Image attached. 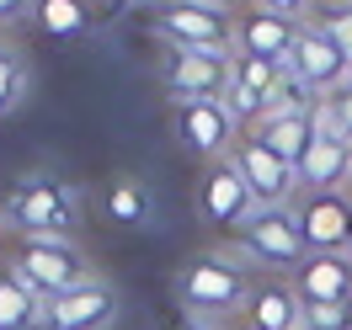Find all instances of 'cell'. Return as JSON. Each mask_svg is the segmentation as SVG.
<instances>
[{"instance_id": "obj_1", "label": "cell", "mask_w": 352, "mask_h": 330, "mask_svg": "<svg viewBox=\"0 0 352 330\" xmlns=\"http://www.w3.org/2000/svg\"><path fill=\"white\" fill-rule=\"evenodd\" d=\"M171 293L192 320H219L224 325L230 314H241L251 304L256 266L245 261L241 250H198V256H187V261L176 266Z\"/></svg>"}, {"instance_id": "obj_2", "label": "cell", "mask_w": 352, "mask_h": 330, "mask_svg": "<svg viewBox=\"0 0 352 330\" xmlns=\"http://www.w3.org/2000/svg\"><path fill=\"white\" fill-rule=\"evenodd\" d=\"M0 213L11 224V235H38V240H75L80 219H86V202L54 171H27L6 187Z\"/></svg>"}, {"instance_id": "obj_3", "label": "cell", "mask_w": 352, "mask_h": 330, "mask_svg": "<svg viewBox=\"0 0 352 330\" xmlns=\"http://www.w3.org/2000/svg\"><path fill=\"white\" fill-rule=\"evenodd\" d=\"M6 266H11L38 298H59L69 287L102 277L75 240H38V235H11V240H6Z\"/></svg>"}, {"instance_id": "obj_4", "label": "cell", "mask_w": 352, "mask_h": 330, "mask_svg": "<svg viewBox=\"0 0 352 330\" xmlns=\"http://www.w3.org/2000/svg\"><path fill=\"white\" fill-rule=\"evenodd\" d=\"M235 250H241L251 266H262V272H299V261L309 256L305 235H299V224H294V208H256L251 219L235 229Z\"/></svg>"}, {"instance_id": "obj_5", "label": "cell", "mask_w": 352, "mask_h": 330, "mask_svg": "<svg viewBox=\"0 0 352 330\" xmlns=\"http://www.w3.org/2000/svg\"><path fill=\"white\" fill-rule=\"evenodd\" d=\"M155 38L166 48H219L235 54V11L203 0H166L155 16Z\"/></svg>"}, {"instance_id": "obj_6", "label": "cell", "mask_w": 352, "mask_h": 330, "mask_svg": "<svg viewBox=\"0 0 352 330\" xmlns=\"http://www.w3.org/2000/svg\"><path fill=\"white\" fill-rule=\"evenodd\" d=\"M171 128L176 144H187L192 154H203L208 165L214 160H230L235 144H241V123L230 117L224 102H203V96H176L171 102Z\"/></svg>"}, {"instance_id": "obj_7", "label": "cell", "mask_w": 352, "mask_h": 330, "mask_svg": "<svg viewBox=\"0 0 352 330\" xmlns=\"http://www.w3.org/2000/svg\"><path fill=\"white\" fill-rule=\"evenodd\" d=\"M235 75V54L219 48H166L160 54V86L176 96H203V102H224Z\"/></svg>"}, {"instance_id": "obj_8", "label": "cell", "mask_w": 352, "mask_h": 330, "mask_svg": "<svg viewBox=\"0 0 352 330\" xmlns=\"http://www.w3.org/2000/svg\"><path fill=\"white\" fill-rule=\"evenodd\" d=\"M118 287L107 277H91V283L69 287L59 298H43V314H38V330H112L118 325Z\"/></svg>"}, {"instance_id": "obj_9", "label": "cell", "mask_w": 352, "mask_h": 330, "mask_svg": "<svg viewBox=\"0 0 352 330\" xmlns=\"http://www.w3.org/2000/svg\"><path fill=\"white\" fill-rule=\"evenodd\" d=\"M331 187H352V139L336 128V117L320 102L315 107V139L299 160V192H331Z\"/></svg>"}, {"instance_id": "obj_10", "label": "cell", "mask_w": 352, "mask_h": 330, "mask_svg": "<svg viewBox=\"0 0 352 330\" xmlns=\"http://www.w3.org/2000/svg\"><path fill=\"white\" fill-rule=\"evenodd\" d=\"M288 208H294V224L309 250H347L352 245V187L299 192Z\"/></svg>"}, {"instance_id": "obj_11", "label": "cell", "mask_w": 352, "mask_h": 330, "mask_svg": "<svg viewBox=\"0 0 352 330\" xmlns=\"http://www.w3.org/2000/svg\"><path fill=\"white\" fill-rule=\"evenodd\" d=\"M288 75H299L315 96H331V91L352 75V54L336 43L320 22H305L299 38H294V54H288Z\"/></svg>"}, {"instance_id": "obj_12", "label": "cell", "mask_w": 352, "mask_h": 330, "mask_svg": "<svg viewBox=\"0 0 352 330\" xmlns=\"http://www.w3.org/2000/svg\"><path fill=\"white\" fill-rule=\"evenodd\" d=\"M251 213H256V198L235 171V160H214L198 176V219L208 229H241Z\"/></svg>"}, {"instance_id": "obj_13", "label": "cell", "mask_w": 352, "mask_h": 330, "mask_svg": "<svg viewBox=\"0 0 352 330\" xmlns=\"http://www.w3.org/2000/svg\"><path fill=\"white\" fill-rule=\"evenodd\" d=\"M230 160H235V171L245 176V187H251L256 208H288V202L299 198V165L278 160V154L262 150L256 139H241Z\"/></svg>"}, {"instance_id": "obj_14", "label": "cell", "mask_w": 352, "mask_h": 330, "mask_svg": "<svg viewBox=\"0 0 352 330\" xmlns=\"http://www.w3.org/2000/svg\"><path fill=\"white\" fill-rule=\"evenodd\" d=\"M283 75H288V64H278V59H245V54H235V75H230V91H224L230 117H235L241 128H251L267 112L272 91L283 86Z\"/></svg>"}, {"instance_id": "obj_15", "label": "cell", "mask_w": 352, "mask_h": 330, "mask_svg": "<svg viewBox=\"0 0 352 330\" xmlns=\"http://www.w3.org/2000/svg\"><path fill=\"white\" fill-rule=\"evenodd\" d=\"M288 283L305 304H352V250H309Z\"/></svg>"}, {"instance_id": "obj_16", "label": "cell", "mask_w": 352, "mask_h": 330, "mask_svg": "<svg viewBox=\"0 0 352 330\" xmlns=\"http://www.w3.org/2000/svg\"><path fill=\"white\" fill-rule=\"evenodd\" d=\"M299 27H305V22H288V16L262 11V5H245V11H235V54H245V59H278V64H288Z\"/></svg>"}, {"instance_id": "obj_17", "label": "cell", "mask_w": 352, "mask_h": 330, "mask_svg": "<svg viewBox=\"0 0 352 330\" xmlns=\"http://www.w3.org/2000/svg\"><path fill=\"white\" fill-rule=\"evenodd\" d=\"M245 320L262 325V330H305V298L294 293L288 277H267V283H256V293H251Z\"/></svg>"}, {"instance_id": "obj_18", "label": "cell", "mask_w": 352, "mask_h": 330, "mask_svg": "<svg viewBox=\"0 0 352 330\" xmlns=\"http://www.w3.org/2000/svg\"><path fill=\"white\" fill-rule=\"evenodd\" d=\"M245 139H256V144L272 150L278 160L299 165L305 150H309V139H315V107H309V112H278V117H262V123H251Z\"/></svg>"}, {"instance_id": "obj_19", "label": "cell", "mask_w": 352, "mask_h": 330, "mask_svg": "<svg viewBox=\"0 0 352 330\" xmlns=\"http://www.w3.org/2000/svg\"><path fill=\"white\" fill-rule=\"evenodd\" d=\"M102 213L118 229H150L155 224V187L144 176H112L102 187Z\"/></svg>"}, {"instance_id": "obj_20", "label": "cell", "mask_w": 352, "mask_h": 330, "mask_svg": "<svg viewBox=\"0 0 352 330\" xmlns=\"http://www.w3.org/2000/svg\"><path fill=\"white\" fill-rule=\"evenodd\" d=\"M27 96H32V59L16 38L0 32V117H11Z\"/></svg>"}, {"instance_id": "obj_21", "label": "cell", "mask_w": 352, "mask_h": 330, "mask_svg": "<svg viewBox=\"0 0 352 330\" xmlns=\"http://www.w3.org/2000/svg\"><path fill=\"white\" fill-rule=\"evenodd\" d=\"M32 16L43 22L48 38H86L102 11H96V0H38Z\"/></svg>"}, {"instance_id": "obj_22", "label": "cell", "mask_w": 352, "mask_h": 330, "mask_svg": "<svg viewBox=\"0 0 352 330\" xmlns=\"http://www.w3.org/2000/svg\"><path fill=\"white\" fill-rule=\"evenodd\" d=\"M38 314H43V298L6 266L0 272V330H38Z\"/></svg>"}, {"instance_id": "obj_23", "label": "cell", "mask_w": 352, "mask_h": 330, "mask_svg": "<svg viewBox=\"0 0 352 330\" xmlns=\"http://www.w3.org/2000/svg\"><path fill=\"white\" fill-rule=\"evenodd\" d=\"M305 330H352V304H305Z\"/></svg>"}, {"instance_id": "obj_24", "label": "cell", "mask_w": 352, "mask_h": 330, "mask_svg": "<svg viewBox=\"0 0 352 330\" xmlns=\"http://www.w3.org/2000/svg\"><path fill=\"white\" fill-rule=\"evenodd\" d=\"M320 102H326V112L336 117V128L352 139V75H347V80H342L336 91H331V96H320Z\"/></svg>"}, {"instance_id": "obj_25", "label": "cell", "mask_w": 352, "mask_h": 330, "mask_svg": "<svg viewBox=\"0 0 352 330\" xmlns=\"http://www.w3.org/2000/svg\"><path fill=\"white\" fill-rule=\"evenodd\" d=\"M315 22H320V27L331 32V38H336V43H342V48L352 54V5H342V11H331V16H315Z\"/></svg>"}, {"instance_id": "obj_26", "label": "cell", "mask_w": 352, "mask_h": 330, "mask_svg": "<svg viewBox=\"0 0 352 330\" xmlns=\"http://www.w3.org/2000/svg\"><path fill=\"white\" fill-rule=\"evenodd\" d=\"M251 5H262V11H272V16H288V22H305L315 0H251Z\"/></svg>"}, {"instance_id": "obj_27", "label": "cell", "mask_w": 352, "mask_h": 330, "mask_svg": "<svg viewBox=\"0 0 352 330\" xmlns=\"http://www.w3.org/2000/svg\"><path fill=\"white\" fill-rule=\"evenodd\" d=\"M32 5H38V0H0V32L22 27L27 16H32Z\"/></svg>"}, {"instance_id": "obj_28", "label": "cell", "mask_w": 352, "mask_h": 330, "mask_svg": "<svg viewBox=\"0 0 352 330\" xmlns=\"http://www.w3.org/2000/svg\"><path fill=\"white\" fill-rule=\"evenodd\" d=\"M139 5H150V0H96V11H102V22H118V16H129Z\"/></svg>"}, {"instance_id": "obj_29", "label": "cell", "mask_w": 352, "mask_h": 330, "mask_svg": "<svg viewBox=\"0 0 352 330\" xmlns=\"http://www.w3.org/2000/svg\"><path fill=\"white\" fill-rule=\"evenodd\" d=\"M176 330H230V325H219V320H192V314H182V320H176Z\"/></svg>"}, {"instance_id": "obj_30", "label": "cell", "mask_w": 352, "mask_h": 330, "mask_svg": "<svg viewBox=\"0 0 352 330\" xmlns=\"http://www.w3.org/2000/svg\"><path fill=\"white\" fill-rule=\"evenodd\" d=\"M203 5H224V11H235V5H241V0H203Z\"/></svg>"}, {"instance_id": "obj_31", "label": "cell", "mask_w": 352, "mask_h": 330, "mask_svg": "<svg viewBox=\"0 0 352 330\" xmlns=\"http://www.w3.org/2000/svg\"><path fill=\"white\" fill-rule=\"evenodd\" d=\"M11 240V224H6V213H0V245Z\"/></svg>"}, {"instance_id": "obj_32", "label": "cell", "mask_w": 352, "mask_h": 330, "mask_svg": "<svg viewBox=\"0 0 352 330\" xmlns=\"http://www.w3.org/2000/svg\"><path fill=\"white\" fill-rule=\"evenodd\" d=\"M235 330H262V325H251V320H241V325H235Z\"/></svg>"}, {"instance_id": "obj_33", "label": "cell", "mask_w": 352, "mask_h": 330, "mask_svg": "<svg viewBox=\"0 0 352 330\" xmlns=\"http://www.w3.org/2000/svg\"><path fill=\"white\" fill-rule=\"evenodd\" d=\"M347 250H352V245H347Z\"/></svg>"}, {"instance_id": "obj_34", "label": "cell", "mask_w": 352, "mask_h": 330, "mask_svg": "<svg viewBox=\"0 0 352 330\" xmlns=\"http://www.w3.org/2000/svg\"><path fill=\"white\" fill-rule=\"evenodd\" d=\"M347 5H352V0H347Z\"/></svg>"}]
</instances>
